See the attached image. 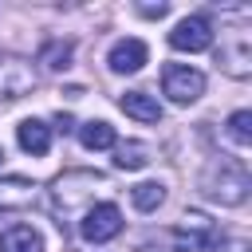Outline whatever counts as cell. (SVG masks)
Masks as SVG:
<instances>
[{
	"label": "cell",
	"instance_id": "6",
	"mask_svg": "<svg viewBox=\"0 0 252 252\" xmlns=\"http://www.w3.org/2000/svg\"><path fill=\"white\" fill-rule=\"evenodd\" d=\"M169 47L173 51H209L213 47V24L205 16H185L169 32Z\"/></svg>",
	"mask_w": 252,
	"mask_h": 252
},
{
	"label": "cell",
	"instance_id": "18",
	"mask_svg": "<svg viewBox=\"0 0 252 252\" xmlns=\"http://www.w3.org/2000/svg\"><path fill=\"white\" fill-rule=\"evenodd\" d=\"M138 12H142V16H165V12H169V4H142Z\"/></svg>",
	"mask_w": 252,
	"mask_h": 252
},
{
	"label": "cell",
	"instance_id": "8",
	"mask_svg": "<svg viewBox=\"0 0 252 252\" xmlns=\"http://www.w3.org/2000/svg\"><path fill=\"white\" fill-rule=\"evenodd\" d=\"M146 59H150V47L142 39H118L110 47V55H106V63H110L114 75H134V71L146 67Z\"/></svg>",
	"mask_w": 252,
	"mask_h": 252
},
{
	"label": "cell",
	"instance_id": "9",
	"mask_svg": "<svg viewBox=\"0 0 252 252\" xmlns=\"http://www.w3.org/2000/svg\"><path fill=\"white\" fill-rule=\"evenodd\" d=\"M16 142H20V150H24V154L43 158V154L51 150V126H47V122H39V118H24V122L16 126Z\"/></svg>",
	"mask_w": 252,
	"mask_h": 252
},
{
	"label": "cell",
	"instance_id": "13",
	"mask_svg": "<svg viewBox=\"0 0 252 252\" xmlns=\"http://www.w3.org/2000/svg\"><path fill=\"white\" fill-rule=\"evenodd\" d=\"M79 142H83L87 150H110V146H114V126L102 122V118H91V122L79 126Z\"/></svg>",
	"mask_w": 252,
	"mask_h": 252
},
{
	"label": "cell",
	"instance_id": "7",
	"mask_svg": "<svg viewBox=\"0 0 252 252\" xmlns=\"http://www.w3.org/2000/svg\"><path fill=\"white\" fill-rule=\"evenodd\" d=\"M32 87H35V71L16 55H0V98H20Z\"/></svg>",
	"mask_w": 252,
	"mask_h": 252
},
{
	"label": "cell",
	"instance_id": "14",
	"mask_svg": "<svg viewBox=\"0 0 252 252\" xmlns=\"http://www.w3.org/2000/svg\"><path fill=\"white\" fill-rule=\"evenodd\" d=\"M150 161V146L146 142H114V165L118 169H142Z\"/></svg>",
	"mask_w": 252,
	"mask_h": 252
},
{
	"label": "cell",
	"instance_id": "17",
	"mask_svg": "<svg viewBox=\"0 0 252 252\" xmlns=\"http://www.w3.org/2000/svg\"><path fill=\"white\" fill-rule=\"evenodd\" d=\"M228 134H232L240 146H248V142H252V110H236V114L228 118Z\"/></svg>",
	"mask_w": 252,
	"mask_h": 252
},
{
	"label": "cell",
	"instance_id": "16",
	"mask_svg": "<svg viewBox=\"0 0 252 252\" xmlns=\"http://www.w3.org/2000/svg\"><path fill=\"white\" fill-rule=\"evenodd\" d=\"M130 201H134V209L154 213V209L165 201V185H161V181H142V185H134V189H130Z\"/></svg>",
	"mask_w": 252,
	"mask_h": 252
},
{
	"label": "cell",
	"instance_id": "10",
	"mask_svg": "<svg viewBox=\"0 0 252 252\" xmlns=\"http://www.w3.org/2000/svg\"><path fill=\"white\" fill-rule=\"evenodd\" d=\"M118 106H122L130 118H138V122H161V102H158L150 91H126V94L118 98Z\"/></svg>",
	"mask_w": 252,
	"mask_h": 252
},
{
	"label": "cell",
	"instance_id": "5",
	"mask_svg": "<svg viewBox=\"0 0 252 252\" xmlns=\"http://www.w3.org/2000/svg\"><path fill=\"white\" fill-rule=\"evenodd\" d=\"M79 232H83L87 244H106V240H114V236L122 232V213H118V205H110V201L91 205V209L83 213V220H79Z\"/></svg>",
	"mask_w": 252,
	"mask_h": 252
},
{
	"label": "cell",
	"instance_id": "1",
	"mask_svg": "<svg viewBox=\"0 0 252 252\" xmlns=\"http://www.w3.org/2000/svg\"><path fill=\"white\" fill-rule=\"evenodd\" d=\"M205 193H209L213 201H220V205H240V201L248 197V169H244V161L220 158L217 165H209V173H205Z\"/></svg>",
	"mask_w": 252,
	"mask_h": 252
},
{
	"label": "cell",
	"instance_id": "19",
	"mask_svg": "<svg viewBox=\"0 0 252 252\" xmlns=\"http://www.w3.org/2000/svg\"><path fill=\"white\" fill-rule=\"evenodd\" d=\"M0 161H4V150H0Z\"/></svg>",
	"mask_w": 252,
	"mask_h": 252
},
{
	"label": "cell",
	"instance_id": "12",
	"mask_svg": "<svg viewBox=\"0 0 252 252\" xmlns=\"http://www.w3.org/2000/svg\"><path fill=\"white\" fill-rule=\"evenodd\" d=\"M35 201V185L28 177H8L0 185V209H20V205H32Z\"/></svg>",
	"mask_w": 252,
	"mask_h": 252
},
{
	"label": "cell",
	"instance_id": "15",
	"mask_svg": "<svg viewBox=\"0 0 252 252\" xmlns=\"http://www.w3.org/2000/svg\"><path fill=\"white\" fill-rule=\"evenodd\" d=\"M71 39H51V43H43V51H39V63L47 67V71H67L71 67Z\"/></svg>",
	"mask_w": 252,
	"mask_h": 252
},
{
	"label": "cell",
	"instance_id": "2",
	"mask_svg": "<svg viewBox=\"0 0 252 252\" xmlns=\"http://www.w3.org/2000/svg\"><path fill=\"white\" fill-rule=\"evenodd\" d=\"M161 91L169 94V102L189 106V102H197V98L205 94V75H201L197 67H189V63H165V71H161Z\"/></svg>",
	"mask_w": 252,
	"mask_h": 252
},
{
	"label": "cell",
	"instance_id": "3",
	"mask_svg": "<svg viewBox=\"0 0 252 252\" xmlns=\"http://www.w3.org/2000/svg\"><path fill=\"white\" fill-rule=\"evenodd\" d=\"M177 252H217L220 248V232L205 213H185L181 228L173 232Z\"/></svg>",
	"mask_w": 252,
	"mask_h": 252
},
{
	"label": "cell",
	"instance_id": "4",
	"mask_svg": "<svg viewBox=\"0 0 252 252\" xmlns=\"http://www.w3.org/2000/svg\"><path fill=\"white\" fill-rule=\"evenodd\" d=\"M217 63H220L228 75H236V79H248V75H252V39H248L244 28H228V32L220 35Z\"/></svg>",
	"mask_w": 252,
	"mask_h": 252
},
{
	"label": "cell",
	"instance_id": "11",
	"mask_svg": "<svg viewBox=\"0 0 252 252\" xmlns=\"http://www.w3.org/2000/svg\"><path fill=\"white\" fill-rule=\"evenodd\" d=\"M0 252H43V240L32 224H12L0 232Z\"/></svg>",
	"mask_w": 252,
	"mask_h": 252
}]
</instances>
